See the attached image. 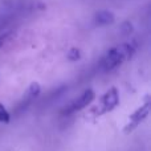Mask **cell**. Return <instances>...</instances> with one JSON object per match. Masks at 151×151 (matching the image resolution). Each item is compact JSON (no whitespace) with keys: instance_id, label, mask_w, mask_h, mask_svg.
Wrapping results in <instances>:
<instances>
[{"instance_id":"obj_3","label":"cell","mask_w":151,"mask_h":151,"mask_svg":"<svg viewBox=\"0 0 151 151\" xmlns=\"http://www.w3.org/2000/svg\"><path fill=\"white\" fill-rule=\"evenodd\" d=\"M149 113H150V101L146 98L145 105H142L141 107H138V109H137L135 111L130 115V117H129V122H127V125L125 126L123 131L129 134V133H131L133 130H135V129L147 118Z\"/></svg>"},{"instance_id":"obj_4","label":"cell","mask_w":151,"mask_h":151,"mask_svg":"<svg viewBox=\"0 0 151 151\" xmlns=\"http://www.w3.org/2000/svg\"><path fill=\"white\" fill-rule=\"evenodd\" d=\"M94 98H96V93H94L93 89H86L78 98L73 99V101L68 105V107H65L64 114H73L76 111H80V110L85 109L88 105H90L91 102H93Z\"/></svg>"},{"instance_id":"obj_7","label":"cell","mask_w":151,"mask_h":151,"mask_svg":"<svg viewBox=\"0 0 151 151\" xmlns=\"http://www.w3.org/2000/svg\"><path fill=\"white\" fill-rule=\"evenodd\" d=\"M9 121H11L9 113L5 109L4 105L0 104V123H9Z\"/></svg>"},{"instance_id":"obj_8","label":"cell","mask_w":151,"mask_h":151,"mask_svg":"<svg viewBox=\"0 0 151 151\" xmlns=\"http://www.w3.org/2000/svg\"><path fill=\"white\" fill-rule=\"evenodd\" d=\"M81 58V52L80 49H77V48H72L68 52V60L69 61H77Z\"/></svg>"},{"instance_id":"obj_2","label":"cell","mask_w":151,"mask_h":151,"mask_svg":"<svg viewBox=\"0 0 151 151\" xmlns=\"http://www.w3.org/2000/svg\"><path fill=\"white\" fill-rule=\"evenodd\" d=\"M118 105H119V93H118V89L113 86L99 98V104L91 109V114L94 117H101L115 109Z\"/></svg>"},{"instance_id":"obj_6","label":"cell","mask_w":151,"mask_h":151,"mask_svg":"<svg viewBox=\"0 0 151 151\" xmlns=\"http://www.w3.org/2000/svg\"><path fill=\"white\" fill-rule=\"evenodd\" d=\"M40 93H41V85L39 82H32L27 90L28 98H36V97H39Z\"/></svg>"},{"instance_id":"obj_5","label":"cell","mask_w":151,"mask_h":151,"mask_svg":"<svg viewBox=\"0 0 151 151\" xmlns=\"http://www.w3.org/2000/svg\"><path fill=\"white\" fill-rule=\"evenodd\" d=\"M94 21H96L97 25H109V24L114 23V15H113V12H110V11H99L98 13L96 15V17H94Z\"/></svg>"},{"instance_id":"obj_9","label":"cell","mask_w":151,"mask_h":151,"mask_svg":"<svg viewBox=\"0 0 151 151\" xmlns=\"http://www.w3.org/2000/svg\"><path fill=\"white\" fill-rule=\"evenodd\" d=\"M9 36H11L9 32H7V33H4V35H1V36H0V48H1L3 45L7 42V40L9 39Z\"/></svg>"},{"instance_id":"obj_1","label":"cell","mask_w":151,"mask_h":151,"mask_svg":"<svg viewBox=\"0 0 151 151\" xmlns=\"http://www.w3.org/2000/svg\"><path fill=\"white\" fill-rule=\"evenodd\" d=\"M134 52H135V45L133 42H125V44H121L118 47L111 48L110 50H107L106 55L102 58L101 61L102 69L105 72L114 70L121 64L125 63L126 60L131 58Z\"/></svg>"}]
</instances>
